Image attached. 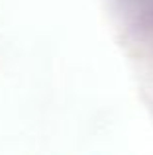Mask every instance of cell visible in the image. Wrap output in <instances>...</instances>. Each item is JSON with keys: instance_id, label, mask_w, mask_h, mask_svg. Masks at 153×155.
I'll return each mask as SVG.
<instances>
[{"instance_id": "cell-1", "label": "cell", "mask_w": 153, "mask_h": 155, "mask_svg": "<svg viewBox=\"0 0 153 155\" xmlns=\"http://www.w3.org/2000/svg\"><path fill=\"white\" fill-rule=\"evenodd\" d=\"M114 10L130 31L153 41V0H114Z\"/></svg>"}]
</instances>
